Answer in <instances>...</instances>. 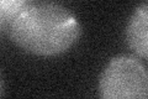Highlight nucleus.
Listing matches in <instances>:
<instances>
[{
    "label": "nucleus",
    "mask_w": 148,
    "mask_h": 99,
    "mask_svg": "<svg viewBox=\"0 0 148 99\" xmlns=\"http://www.w3.org/2000/svg\"><path fill=\"white\" fill-rule=\"evenodd\" d=\"M26 0H0V21L3 29L6 30L16 15L25 6Z\"/></svg>",
    "instance_id": "4"
},
{
    "label": "nucleus",
    "mask_w": 148,
    "mask_h": 99,
    "mask_svg": "<svg viewBox=\"0 0 148 99\" xmlns=\"http://www.w3.org/2000/svg\"><path fill=\"white\" fill-rule=\"evenodd\" d=\"M1 29H3V26H1V21H0V31H1Z\"/></svg>",
    "instance_id": "6"
},
{
    "label": "nucleus",
    "mask_w": 148,
    "mask_h": 99,
    "mask_svg": "<svg viewBox=\"0 0 148 99\" xmlns=\"http://www.w3.org/2000/svg\"><path fill=\"white\" fill-rule=\"evenodd\" d=\"M101 99H148L147 69L133 56H117L100 77Z\"/></svg>",
    "instance_id": "2"
},
{
    "label": "nucleus",
    "mask_w": 148,
    "mask_h": 99,
    "mask_svg": "<svg viewBox=\"0 0 148 99\" xmlns=\"http://www.w3.org/2000/svg\"><path fill=\"white\" fill-rule=\"evenodd\" d=\"M3 89H4V84H3L1 76H0V97H1V94H3Z\"/></svg>",
    "instance_id": "5"
},
{
    "label": "nucleus",
    "mask_w": 148,
    "mask_h": 99,
    "mask_svg": "<svg viewBox=\"0 0 148 99\" xmlns=\"http://www.w3.org/2000/svg\"><path fill=\"white\" fill-rule=\"evenodd\" d=\"M126 40L138 57L147 58L148 53V3L145 1L133 11L126 29Z\"/></svg>",
    "instance_id": "3"
},
{
    "label": "nucleus",
    "mask_w": 148,
    "mask_h": 99,
    "mask_svg": "<svg viewBox=\"0 0 148 99\" xmlns=\"http://www.w3.org/2000/svg\"><path fill=\"white\" fill-rule=\"evenodd\" d=\"M6 31L22 50L40 56L66 52L80 37L82 27L66 6L51 1H27Z\"/></svg>",
    "instance_id": "1"
}]
</instances>
